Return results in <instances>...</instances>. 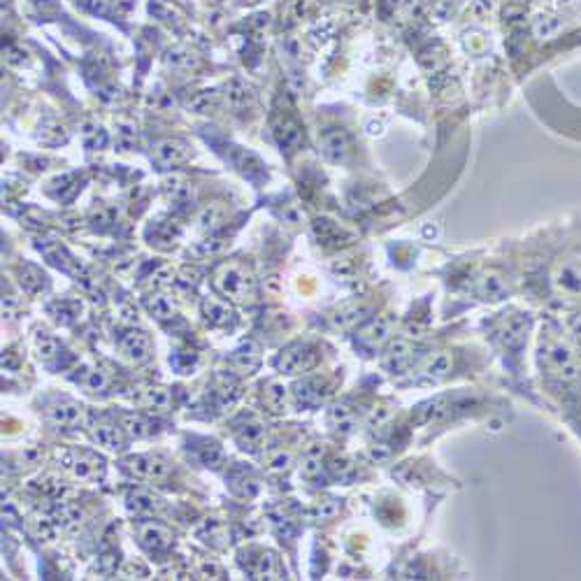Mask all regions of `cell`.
<instances>
[{"mask_svg":"<svg viewBox=\"0 0 581 581\" xmlns=\"http://www.w3.org/2000/svg\"><path fill=\"white\" fill-rule=\"evenodd\" d=\"M217 286L224 295L233 300H247L249 295V279L238 270V267H226L217 277Z\"/></svg>","mask_w":581,"mask_h":581,"instance_id":"1","label":"cell"},{"mask_svg":"<svg viewBox=\"0 0 581 581\" xmlns=\"http://www.w3.org/2000/svg\"><path fill=\"white\" fill-rule=\"evenodd\" d=\"M126 468L133 472L135 477L140 479H163L167 477V472L170 468L158 461V458H151V456H131L126 458Z\"/></svg>","mask_w":581,"mask_h":581,"instance_id":"2","label":"cell"},{"mask_svg":"<svg viewBox=\"0 0 581 581\" xmlns=\"http://www.w3.org/2000/svg\"><path fill=\"white\" fill-rule=\"evenodd\" d=\"M351 149V140L344 131H328L321 137V151L328 160H344Z\"/></svg>","mask_w":581,"mask_h":581,"instance_id":"3","label":"cell"},{"mask_svg":"<svg viewBox=\"0 0 581 581\" xmlns=\"http://www.w3.org/2000/svg\"><path fill=\"white\" fill-rule=\"evenodd\" d=\"M121 356L131 363H144L149 358V340L142 333H128L119 342Z\"/></svg>","mask_w":581,"mask_h":581,"instance_id":"4","label":"cell"},{"mask_svg":"<svg viewBox=\"0 0 581 581\" xmlns=\"http://www.w3.org/2000/svg\"><path fill=\"white\" fill-rule=\"evenodd\" d=\"M277 365L288 374H298V372L307 370L312 365V354H307L305 347H300V344H295V347H288L286 351H281Z\"/></svg>","mask_w":581,"mask_h":581,"instance_id":"5","label":"cell"},{"mask_svg":"<svg viewBox=\"0 0 581 581\" xmlns=\"http://www.w3.org/2000/svg\"><path fill=\"white\" fill-rule=\"evenodd\" d=\"M47 416L51 423L56 426H77L82 421V407L75 402H60V404H53V407L47 409Z\"/></svg>","mask_w":581,"mask_h":581,"instance_id":"6","label":"cell"},{"mask_svg":"<svg viewBox=\"0 0 581 581\" xmlns=\"http://www.w3.org/2000/svg\"><path fill=\"white\" fill-rule=\"evenodd\" d=\"M160 507V500L154 498L151 493L147 491H133L128 495V509L133 511L137 516H147V514H154V511Z\"/></svg>","mask_w":581,"mask_h":581,"instance_id":"7","label":"cell"},{"mask_svg":"<svg viewBox=\"0 0 581 581\" xmlns=\"http://www.w3.org/2000/svg\"><path fill=\"white\" fill-rule=\"evenodd\" d=\"M94 438L98 445L105 449H121L126 445V438H124V433H121V428H114V426H98L94 430Z\"/></svg>","mask_w":581,"mask_h":581,"instance_id":"8","label":"cell"},{"mask_svg":"<svg viewBox=\"0 0 581 581\" xmlns=\"http://www.w3.org/2000/svg\"><path fill=\"white\" fill-rule=\"evenodd\" d=\"M140 537L144 540V544L151 547V549H165L167 544H170V532H167L163 525H158V523L142 525Z\"/></svg>","mask_w":581,"mask_h":581,"instance_id":"9","label":"cell"},{"mask_svg":"<svg viewBox=\"0 0 581 581\" xmlns=\"http://www.w3.org/2000/svg\"><path fill=\"white\" fill-rule=\"evenodd\" d=\"M156 158L163 165H174L186 158V149H184V144H179V142H163L156 147Z\"/></svg>","mask_w":581,"mask_h":581,"instance_id":"10","label":"cell"},{"mask_svg":"<svg viewBox=\"0 0 581 581\" xmlns=\"http://www.w3.org/2000/svg\"><path fill=\"white\" fill-rule=\"evenodd\" d=\"M140 402L147 404V407H154V409H170L172 404V397L170 393L165 391V388H147V391H142L140 395Z\"/></svg>","mask_w":581,"mask_h":581,"instance_id":"11","label":"cell"},{"mask_svg":"<svg viewBox=\"0 0 581 581\" xmlns=\"http://www.w3.org/2000/svg\"><path fill=\"white\" fill-rule=\"evenodd\" d=\"M224 219H226L224 205L214 203V205H210V208H205L200 212V217H198V224H200L205 231H212V228H217V226L224 224Z\"/></svg>","mask_w":581,"mask_h":581,"instance_id":"12","label":"cell"},{"mask_svg":"<svg viewBox=\"0 0 581 581\" xmlns=\"http://www.w3.org/2000/svg\"><path fill=\"white\" fill-rule=\"evenodd\" d=\"M203 309H205V317H208L214 326H224L231 321V309L221 300H205Z\"/></svg>","mask_w":581,"mask_h":581,"instance_id":"13","label":"cell"},{"mask_svg":"<svg viewBox=\"0 0 581 581\" xmlns=\"http://www.w3.org/2000/svg\"><path fill=\"white\" fill-rule=\"evenodd\" d=\"M563 30V21L551 14H542V17L535 19V33L537 37H554Z\"/></svg>","mask_w":581,"mask_h":581,"instance_id":"14","label":"cell"},{"mask_svg":"<svg viewBox=\"0 0 581 581\" xmlns=\"http://www.w3.org/2000/svg\"><path fill=\"white\" fill-rule=\"evenodd\" d=\"M147 309H149L156 319H170V317L174 314V305H172L170 298H165V295L147 298Z\"/></svg>","mask_w":581,"mask_h":581,"instance_id":"15","label":"cell"},{"mask_svg":"<svg viewBox=\"0 0 581 581\" xmlns=\"http://www.w3.org/2000/svg\"><path fill=\"white\" fill-rule=\"evenodd\" d=\"M254 575L258 579H279V563H277V558L270 556V554L261 556V558H258V565H256Z\"/></svg>","mask_w":581,"mask_h":581,"instance_id":"16","label":"cell"},{"mask_svg":"<svg viewBox=\"0 0 581 581\" xmlns=\"http://www.w3.org/2000/svg\"><path fill=\"white\" fill-rule=\"evenodd\" d=\"M124 426H126V430L135 435V438H147V435L154 433V423L151 421H144L142 416H137V414H128L124 419Z\"/></svg>","mask_w":581,"mask_h":581,"instance_id":"17","label":"cell"},{"mask_svg":"<svg viewBox=\"0 0 581 581\" xmlns=\"http://www.w3.org/2000/svg\"><path fill=\"white\" fill-rule=\"evenodd\" d=\"M33 530H35L37 537L44 540V542H51L53 537H56V525H53L51 518H35Z\"/></svg>","mask_w":581,"mask_h":581,"instance_id":"18","label":"cell"},{"mask_svg":"<svg viewBox=\"0 0 581 581\" xmlns=\"http://www.w3.org/2000/svg\"><path fill=\"white\" fill-rule=\"evenodd\" d=\"M247 101H249V89L240 82H233L231 89H228V103L233 107H242Z\"/></svg>","mask_w":581,"mask_h":581,"instance_id":"19","label":"cell"},{"mask_svg":"<svg viewBox=\"0 0 581 581\" xmlns=\"http://www.w3.org/2000/svg\"><path fill=\"white\" fill-rule=\"evenodd\" d=\"M286 388L281 386V384H270V391H267V404L274 409V411H281V407H284V393Z\"/></svg>","mask_w":581,"mask_h":581,"instance_id":"20","label":"cell"},{"mask_svg":"<svg viewBox=\"0 0 581 581\" xmlns=\"http://www.w3.org/2000/svg\"><path fill=\"white\" fill-rule=\"evenodd\" d=\"M84 386L89 388V391H105L107 388V377L101 372V370H94V372H89V377L84 379Z\"/></svg>","mask_w":581,"mask_h":581,"instance_id":"21","label":"cell"},{"mask_svg":"<svg viewBox=\"0 0 581 581\" xmlns=\"http://www.w3.org/2000/svg\"><path fill=\"white\" fill-rule=\"evenodd\" d=\"M37 351H40V356L44 358V361H49V358H53L58 354V342L51 340V338H40L37 340Z\"/></svg>","mask_w":581,"mask_h":581,"instance_id":"22","label":"cell"},{"mask_svg":"<svg viewBox=\"0 0 581 581\" xmlns=\"http://www.w3.org/2000/svg\"><path fill=\"white\" fill-rule=\"evenodd\" d=\"M288 463H290V458L284 454V451H279V454L270 456V461H267V465H270L272 472H284L288 468Z\"/></svg>","mask_w":581,"mask_h":581,"instance_id":"23","label":"cell"},{"mask_svg":"<svg viewBox=\"0 0 581 581\" xmlns=\"http://www.w3.org/2000/svg\"><path fill=\"white\" fill-rule=\"evenodd\" d=\"M495 7V0H475L472 3V12L477 14V17H486L488 12H493Z\"/></svg>","mask_w":581,"mask_h":581,"instance_id":"24","label":"cell"},{"mask_svg":"<svg viewBox=\"0 0 581 581\" xmlns=\"http://www.w3.org/2000/svg\"><path fill=\"white\" fill-rule=\"evenodd\" d=\"M558 3L565 7H575V5H581V0H558Z\"/></svg>","mask_w":581,"mask_h":581,"instance_id":"25","label":"cell"}]
</instances>
